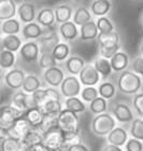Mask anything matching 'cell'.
Listing matches in <instances>:
<instances>
[{
  "instance_id": "6da1fadb",
  "label": "cell",
  "mask_w": 143,
  "mask_h": 151,
  "mask_svg": "<svg viewBox=\"0 0 143 151\" xmlns=\"http://www.w3.org/2000/svg\"><path fill=\"white\" fill-rule=\"evenodd\" d=\"M142 86V79L140 76L132 71L124 70L117 79V88L121 93L126 95L137 94Z\"/></svg>"
},
{
  "instance_id": "7a4b0ae2",
  "label": "cell",
  "mask_w": 143,
  "mask_h": 151,
  "mask_svg": "<svg viewBox=\"0 0 143 151\" xmlns=\"http://www.w3.org/2000/svg\"><path fill=\"white\" fill-rule=\"evenodd\" d=\"M116 127V120L110 113L98 114L92 121V131L97 136H108Z\"/></svg>"
},
{
  "instance_id": "3957f363",
  "label": "cell",
  "mask_w": 143,
  "mask_h": 151,
  "mask_svg": "<svg viewBox=\"0 0 143 151\" xmlns=\"http://www.w3.org/2000/svg\"><path fill=\"white\" fill-rule=\"evenodd\" d=\"M57 125L62 132H79L80 129V120L77 113L72 112L68 109H62L57 116Z\"/></svg>"
},
{
  "instance_id": "277c9868",
  "label": "cell",
  "mask_w": 143,
  "mask_h": 151,
  "mask_svg": "<svg viewBox=\"0 0 143 151\" xmlns=\"http://www.w3.org/2000/svg\"><path fill=\"white\" fill-rule=\"evenodd\" d=\"M24 116H25V112L16 109L11 105L0 107V127L4 131H8L16 120L23 118Z\"/></svg>"
},
{
  "instance_id": "5b68a950",
  "label": "cell",
  "mask_w": 143,
  "mask_h": 151,
  "mask_svg": "<svg viewBox=\"0 0 143 151\" xmlns=\"http://www.w3.org/2000/svg\"><path fill=\"white\" fill-rule=\"evenodd\" d=\"M43 135V144L46 148L51 151H56L58 149L64 148V132L59 129L58 126L49 129Z\"/></svg>"
},
{
  "instance_id": "8992f818",
  "label": "cell",
  "mask_w": 143,
  "mask_h": 151,
  "mask_svg": "<svg viewBox=\"0 0 143 151\" xmlns=\"http://www.w3.org/2000/svg\"><path fill=\"white\" fill-rule=\"evenodd\" d=\"M60 92L66 98L78 97L81 94V82L74 76L66 77L60 84Z\"/></svg>"
},
{
  "instance_id": "52a82bcc",
  "label": "cell",
  "mask_w": 143,
  "mask_h": 151,
  "mask_svg": "<svg viewBox=\"0 0 143 151\" xmlns=\"http://www.w3.org/2000/svg\"><path fill=\"white\" fill-rule=\"evenodd\" d=\"M11 106H13L14 108H16V109H19V110L23 111V112L25 113L29 109L36 107L32 95L27 94V93L23 91H19L13 95L12 99H11Z\"/></svg>"
},
{
  "instance_id": "ba28073f",
  "label": "cell",
  "mask_w": 143,
  "mask_h": 151,
  "mask_svg": "<svg viewBox=\"0 0 143 151\" xmlns=\"http://www.w3.org/2000/svg\"><path fill=\"white\" fill-rule=\"evenodd\" d=\"M31 129H34L31 127L30 124L23 116V118H19V119L16 120L15 122H14V124L6 131V135L10 136V137H13V138L22 140L30 132Z\"/></svg>"
},
{
  "instance_id": "9c48e42d",
  "label": "cell",
  "mask_w": 143,
  "mask_h": 151,
  "mask_svg": "<svg viewBox=\"0 0 143 151\" xmlns=\"http://www.w3.org/2000/svg\"><path fill=\"white\" fill-rule=\"evenodd\" d=\"M25 78L26 75L22 69L13 68L4 75L3 80H4V84L8 88L12 90H19V88H22Z\"/></svg>"
},
{
  "instance_id": "30bf717a",
  "label": "cell",
  "mask_w": 143,
  "mask_h": 151,
  "mask_svg": "<svg viewBox=\"0 0 143 151\" xmlns=\"http://www.w3.org/2000/svg\"><path fill=\"white\" fill-rule=\"evenodd\" d=\"M79 80L81 82V84L85 86H94L98 84V82L100 81V75L95 69L94 65L87 64L79 75Z\"/></svg>"
},
{
  "instance_id": "8fae6325",
  "label": "cell",
  "mask_w": 143,
  "mask_h": 151,
  "mask_svg": "<svg viewBox=\"0 0 143 151\" xmlns=\"http://www.w3.org/2000/svg\"><path fill=\"white\" fill-rule=\"evenodd\" d=\"M19 55L22 57V60L26 63L36 62L40 55L39 45L34 41H28L23 44L22 47L19 49Z\"/></svg>"
},
{
  "instance_id": "7c38bea8",
  "label": "cell",
  "mask_w": 143,
  "mask_h": 151,
  "mask_svg": "<svg viewBox=\"0 0 143 151\" xmlns=\"http://www.w3.org/2000/svg\"><path fill=\"white\" fill-rule=\"evenodd\" d=\"M17 15H19L21 22L24 24H29V23H34V21L37 17V13H36V6L32 2L28 1H24L17 6Z\"/></svg>"
},
{
  "instance_id": "4fadbf2b",
  "label": "cell",
  "mask_w": 143,
  "mask_h": 151,
  "mask_svg": "<svg viewBox=\"0 0 143 151\" xmlns=\"http://www.w3.org/2000/svg\"><path fill=\"white\" fill-rule=\"evenodd\" d=\"M112 114L115 120L122 123L132 122L134 120V113L130 107L123 103H116L112 107Z\"/></svg>"
},
{
  "instance_id": "5bb4252c",
  "label": "cell",
  "mask_w": 143,
  "mask_h": 151,
  "mask_svg": "<svg viewBox=\"0 0 143 151\" xmlns=\"http://www.w3.org/2000/svg\"><path fill=\"white\" fill-rule=\"evenodd\" d=\"M38 45H39V50L40 53H52L54 50V47H56L57 44L60 43L59 41V37L55 32H52L50 34H47L44 37H41L38 39Z\"/></svg>"
},
{
  "instance_id": "9a60e30c",
  "label": "cell",
  "mask_w": 143,
  "mask_h": 151,
  "mask_svg": "<svg viewBox=\"0 0 143 151\" xmlns=\"http://www.w3.org/2000/svg\"><path fill=\"white\" fill-rule=\"evenodd\" d=\"M44 80L46 81L47 84H50L53 88H57L60 86L61 82L64 81V71H62L59 67H52L50 69H46L43 73Z\"/></svg>"
},
{
  "instance_id": "2e32d148",
  "label": "cell",
  "mask_w": 143,
  "mask_h": 151,
  "mask_svg": "<svg viewBox=\"0 0 143 151\" xmlns=\"http://www.w3.org/2000/svg\"><path fill=\"white\" fill-rule=\"evenodd\" d=\"M107 140L110 145L122 147L128 140V133L123 127H115L109 135L107 136Z\"/></svg>"
},
{
  "instance_id": "e0dca14e",
  "label": "cell",
  "mask_w": 143,
  "mask_h": 151,
  "mask_svg": "<svg viewBox=\"0 0 143 151\" xmlns=\"http://www.w3.org/2000/svg\"><path fill=\"white\" fill-rule=\"evenodd\" d=\"M17 6L12 0H0V21H8L14 19Z\"/></svg>"
},
{
  "instance_id": "ac0fdd59",
  "label": "cell",
  "mask_w": 143,
  "mask_h": 151,
  "mask_svg": "<svg viewBox=\"0 0 143 151\" xmlns=\"http://www.w3.org/2000/svg\"><path fill=\"white\" fill-rule=\"evenodd\" d=\"M24 118L26 119V121L30 124V126L34 129H38L39 126L41 125V123L43 121L44 113L42 111V109L39 107H34L29 109L28 111H26Z\"/></svg>"
},
{
  "instance_id": "d6986e66",
  "label": "cell",
  "mask_w": 143,
  "mask_h": 151,
  "mask_svg": "<svg viewBox=\"0 0 143 151\" xmlns=\"http://www.w3.org/2000/svg\"><path fill=\"white\" fill-rule=\"evenodd\" d=\"M37 23L40 26L46 27V28H51L53 27L55 24V14L54 11L50 8H43L41 9L37 14Z\"/></svg>"
},
{
  "instance_id": "ffe728a7",
  "label": "cell",
  "mask_w": 143,
  "mask_h": 151,
  "mask_svg": "<svg viewBox=\"0 0 143 151\" xmlns=\"http://www.w3.org/2000/svg\"><path fill=\"white\" fill-rule=\"evenodd\" d=\"M54 14H55V22L60 25L64 23L70 22V19L73 16L72 8L69 4H58L55 8Z\"/></svg>"
},
{
  "instance_id": "44dd1931",
  "label": "cell",
  "mask_w": 143,
  "mask_h": 151,
  "mask_svg": "<svg viewBox=\"0 0 143 151\" xmlns=\"http://www.w3.org/2000/svg\"><path fill=\"white\" fill-rule=\"evenodd\" d=\"M59 32H60V36H61V38L65 41L74 40L75 38L80 35L78 26L75 25L72 21L64 23V24L59 26Z\"/></svg>"
},
{
  "instance_id": "7402d4cb",
  "label": "cell",
  "mask_w": 143,
  "mask_h": 151,
  "mask_svg": "<svg viewBox=\"0 0 143 151\" xmlns=\"http://www.w3.org/2000/svg\"><path fill=\"white\" fill-rule=\"evenodd\" d=\"M110 63H111L112 70H114L116 73H123L128 67L129 57H128V55L125 52H121L119 51L110 60Z\"/></svg>"
},
{
  "instance_id": "603a6c76",
  "label": "cell",
  "mask_w": 143,
  "mask_h": 151,
  "mask_svg": "<svg viewBox=\"0 0 143 151\" xmlns=\"http://www.w3.org/2000/svg\"><path fill=\"white\" fill-rule=\"evenodd\" d=\"M80 38L82 41H92L98 37V28H97L96 22L90 21L86 23L83 26H81V29L79 30Z\"/></svg>"
},
{
  "instance_id": "cb8c5ba5",
  "label": "cell",
  "mask_w": 143,
  "mask_h": 151,
  "mask_svg": "<svg viewBox=\"0 0 143 151\" xmlns=\"http://www.w3.org/2000/svg\"><path fill=\"white\" fill-rule=\"evenodd\" d=\"M22 35L26 40H36L42 37L43 30L38 23H29L23 27Z\"/></svg>"
},
{
  "instance_id": "d4e9b609",
  "label": "cell",
  "mask_w": 143,
  "mask_h": 151,
  "mask_svg": "<svg viewBox=\"0 0 143 151\" xmlns=\"http://www.w3.org/2000/svg\"><path fill=\"white\" fill-rule=\"evenodd\" d=\"M85 66L84 60L80 56H70L66 60V68L72 76H78Z\"/></svg>"
},
{
  "instance_id": "484cf974",
  "label": "cell",
  "mask_w": 143,
  "mask_h": 151,
  "mask_svg": "<svg viewBox=\"0 0 143 151\" xmlns=\"http://www.w3.org/2000/svg\"><path fill=\"white\" fill-rule=\"evenodd\" d=\"M111 10V2L108 0H95L90 3V13L98 17H102Z\"/></svg>"
},
{
  "instance_id": "4316f807",
  "label": "cell",
  "mask_w": 143,
  "mask_h": 151,
  "mask_svg": "<svg viewBox=\"0 0 143 151\" xmlns=\"http://www.w3.org/2000/svg\"><path fill=\"white\" fill-rule=\"evenodd\" d=\"M72 22L74 23L77 26H83L86 23L90 22L92 21V13H90L89 10H87L84 6H81L79 9L75 10V12L73 13V16H72Z\"/></svg>"
},
{
  "instance_id": "83f0119b",
  "label": "cell",
  "mask_w": 143,
  "mask_h": 151,
  "mask_svg": "<svg viewBox=\"0 0 143 151\" xmlns=\"http://www.w3.org/2000/svg\"><path fill=\"white\" fill-rule=\"evenodd\" d=\"M40 88H41V82L38 77H36L34 75L26 76L22 86L23 92H25L27 94H34L36 91L40 90Z\"/></svg>"
},
{
  "instance_id": "f1b7e54d",
  "label": "cell",
  "mask_w": 143,
  "mask_h": 151,
  "mask_svg": "<svg viewBox=\"0 0 143 151\" xmlns=\"http://www.w3.org/2000/svg\"><path fill=\"white\" fill-rule=\"evenodd\" d=\"M21 32V24L17 19H11L4 21L1 24V32L4 36H13L17 35Z\"/></svg>"
},
{
  "instance_id": "f546056e",
  "label": "cell",
  "mask_w": 143,
  "mask_h": 151,
  "mask_svg": "<svg viewBox=\"0 0 143 151\" xmlns=\"http://www.w3.org/2000/svg\"><path fill=\"white\" fill-rule=\"evenodd\" d=\"M94 67L95 69L98 71L100 76H102L103 78L109 77L112 73V67H111V63L109 60H106L103 57H98L95 63H94Z\"/></svg>"
},
{
  "instance_id": "4dcf8cb0",
  "label": "cell",
  "mask_w": 143,
  "mask_h": 151,
  "mask_svg": "<svg viewBox=\"0 0 143 151\" xmlns=\"http://www.w3.org/2000/svg\"><path fill=\"white\" fill-rule=\"evenodd\" d=\"M3 44L6 51H10L12 53H15L22 47V40L17 35L13 36H4L3 37Z\"/></svg>"
},
{
  "instance_id": "1f68e13d",
  "label": "cell",
  "mask_w": 143,
  "mask_h": 151,
  "mask_svg": "<svg viewBox=\"0 0 143 151\" xmlns=\"http://www.w3.org/2000/svg\"><path fill=\"white\" fill-rule=\"evenodd\" d=\"M98 42L99 47H111V45H116L118 44L119 37L116 32H110V34H98Z\"/></svg>"
},
{
  "instance_id": "d6a6232c",
  "label": "cell",
  "mask_w": 143,
  "mask_h": 151,
  "mask_svg": "<svg viewBox=\"0 0 143 151\" xmlns=\"http://www.w3.org/2000/svg\"><path fill=\"white\" fill-rule=\"evenodd\" d=\"M65 107L66 109L68 110H71L72 112L74 113H82L84 112L86 107H85V104L83 103L82 99H80L79 97H70L67 98L65 101Z\"/></svg>"
},
{
  "instance_id": "836d02e7",
  "label": "cell",
  "mask_w": 143,
  "mask_h": 151,
  "mask_svg": "<svg viewBox=\"0 0 143 151\" xmlns=\"http://www.w3.org/2000/svg\"><path fill=\"white\" fill-rule=\"evenodd\" d=\"M70 54V47L67 43H64V42H60L54 47L53 52H52V55L55 58L56 62H62V60H68V56Z\"/></svg>"
},
{
  "instance_id": "e575fe53",
  "label": "cell",
  "mask_w": 143,
  "mask_h": 151,
  "mask_svg": "<svg viewBox=\"0 0 143 151\" xmlns=\"http://www.w3.org/2000/svg\"><path fill=\"white\" fill-rule=\"evenodd\" d=\"M21 142L26 144V145L29 146V147H34V146L39 145V144H42V142H43V135H42L39 131H37V129H31L30 132H29Z\"/></svg>"
},
{
  "instance_id": "d590c367",
  "label": "cell",
  "mask_w": 143,
  "mask_h": 151,
  "mask_svg": "<svg viewBox=\"0 0 143 151\" xmlns=\"http://www.w3.org/2000/svg\"><path fill=\"white\" fill-rule=\"evenodd\" d=\"M82 144V133L79 132H64V146L66 148L74 145Z\"/></svg>"
},
{
  "instance_id": "8d00e7d4",
  "label": "cell",
  "mask_w": 143,
  "mask_h": 151,
  "mask_svg": "<svg viewBox=\"0 0 143 151\" xmlns=\"http://www.w3.org/2000/svg\"><path fill=\"white\" fill-rule=\"evenodd\" d=\"M16 60L15 54L10 52V51L4 50L2 53H0V68L2 70L10 69L14 66Z\"/></svg>"
},
{
  "instance_id": "74e56055",
  "label": "cell",
  "mask_w": 143,
  "mask_h": 151,
  "mask_svg": "<svg viewBox=\"0 0 143 151\" xmlns=\"http://www.w3.org/2000/svg\"><path fill=\"white\" fill-rule=\"evenodd\" d=\"M57 116H55V114H44L43 121H42L41 125L39 126V129L37 131H39L41 134H43V133H45L49 129L58 126L57 125V122H58Z\"/></svg>"
},
{
  "instance_id": "f35d334b",
  "label": "cell",
  "mask_w": 143,
  "mask_h": 151,
  "mask_svg": "<svg viewBox=\"0 0 143 151\" xmlns=\"http://www.w3.org/2000/svg\"><path fill=\"white\" fill-rule=\"evenodd\" d=\"M130 135L132 138L143 142V119H134L130 126Z\"/></svg>"
},
{
  "instance_id": "ab89813d",
  "label": "cell",
  "mask_w": 143,
  "mask_h": 151,
  "mask_svg": "<svg viewBox=\"0 0 143 151\" xmlns=\"http://www.w3.org/2000/svg\"><path fill=\"white\" fill-rule=\"evenodd\" d=\"M98 94L104 99H111L115 95V86L111 82H103L98 88Z\"/></svg>"
},
{
  "instance_id": "60d3db41",
  "label": "cell",
  "mask_w": 143,
  "mask_h": 151,
  "mask_svg": "<svg viewBox=\"0 0 143 151\" xmlns=\"http://www.w3.org/2000/svg\"><path fill=\"white\" fill-rule=\"evenodd\" d=\"M96 25H97V28H98L99 34H110V32H115L113 23L111 22L108 17H106V16L98 17V19H97V22H96Z\"/></svg>"
},
{
  "instance_id": "b9f144b4",
  "label": "cell",
  "mask_w": 143,
  "mask_h": 151,
  "mask_svg": "<svg viewBox=\"0 0 143 151\" xmlns=\"http://www.w3.org/2000/svg\"><path fill=\"white\" fill-rule=\"evenodd\" d=\"M44 114H55L58 116L59 112L62 110V105L60 101H50L41 107Z\"/></svg>"
},
{
  "instance_id": "7bdbcfd3",
  "label": "cell",
  "mask_w": 143,
  "mask_h": 151,
  "mask_svg": "<svg viewBox=\"0 0 143 151\" xmlns=\"http://www.w3.org/2000/svg\"><path fill=\"white\" fill-rule=\"evenodd\" d=\"M107 107H108L107 101L100 96H98L96 99H94L92 103H89V110L93 113H95L96 116L106 112Z\"/></svg>"
},
{
  "instance_id": "ee69618b",
  "label": "cell",
  "mask_w": 143,
  "mask_h": 151,
  "mask_svg": "<svg viewBox=\"0 0 143 151\" xmlns=\"http://www.w3.org/2000/svg\"><path fill=\"white\" fill-rule=\"evenodd\" d=\"M19 144H21L19 139L6 136V138L0 142V151H16Z\"/></svg>"
},
{
  "instance_id": "f6af8a7d",
  "label": "cell",
  "mask_w": 143,
  "mask_h": 151,
  "mask_svg": "<svg viewBox=\"0 0 143 151\" xmlns=\"http://www.w3.org/2000/svg\"><path fill=\"white\" fill-rule=\"evenodd\" d=\"M57 62L53 57L52 53H42L39 57V66L42 69H50L52 67H56Z\"/></svg>"
},
{
  "instance_id": "bcb514c9",
  "label": "cell",
  "mask_w": 143,
  "mask_h": 151,
  "mask_svg": "<svg viewBox=\"0 0 143 151\" xmlns=\"http://www.w3.org/2000/svg\"><path fill=\"white\" fill-rule=\"evenodd\" d=\"M99 96L98 94V90L94 86H85L81 91V98L83 101L87 103H92L94 99H96Z\"/></svg>"
},
{
  "instance_id": "7dc6e473",
  "label": "cell",
  "mask_w": 143,
  "mask_h": 151,
  "mask_svg": "<svg viewBox=\"0 0 143 151\" xmlns=\"http://www.w3.org/2000/svg\"><path fill=\"white\" fill-rule=\"evenodd\" d=\"M100 49V55L101 57L106 58V60H111L115 54L119 52V44L116 45H111V47H99Z\"/></svg>"
},
{
  "instance_id": "c3c4849f",
  "label": "cell",
  "mask_w": 143,
  "mask_h": 151,
  "mask_svg": "<svg viewBox=\"0 0 143 151\" xmlns=\"http://www.w3.org/2000/svg\"><path fill=\"white\" fill-rule=\"evenodd\" d=\"M132 107L141 119L143 118V93H137L132 99Z\"/></svg>"
},
{
  "instance_id": "681fc988",
  "label": "cell",
  "mask_w": 143,
  "mask_h": 151,
  "mask_svg": "<svg viewBox=\"0 0 143 151\" xmlns=\"http://www.w3.org/2000/svg\"><path fill=\"white\" fill-rule=\"evenodd\" d=\"M125 150L126 151H143V144L142 142L134 139L131 137L128 139L127 142L125 144Z\"/></svg>"
},
{
  "instance_id": "f907efd6",
  "label": "cell",
  "mask_w": 143,
  "mask_h": 151,
  "mask_svg": "<svg viewBox=\"0 0 143 151\" xmlns=\"http://www.w3.org/2000/svg\"><path fill=\"white\" fill-rule=\"evenodd\" d=\"M131 69H132V73H134L136 75L143 77V57L142 56H138L132 60V63H131Z\"/></svg>"
},
{
  "instance_id": "816d5d0a",
  "label": "cell",
  "mask_w": 143,
  "mask_h": 151,
  "mask_svg": "<svg viewBox=\"0 0 143 151\" xmlns=\"http://www.w3.org/2000/svg\"><path fill=\"white\" fill-rule=\"evenodd\" d=\"M32 95V98H34V105H36V107H39L41 108L42 106L44 105L45 103V91L40 88V90H38L36 91Z\"/></svg>"
},
{
  "instance_id": "f5cc1de1",
  "label": "cell",
  "mask_w": 143,
  "mask_h": 151,
  "mask_svg": "<svg viewBox=\"0 0 143 151\" xmlns=\"http://www.w3.org/2000/svg\"><path fill=\"white\" fill-rule=\"evenodd\" d=\"M44 91H45V103L50 101H60V95L58 91H56V88H44Z\"/></svg>"
},
{
  "instance_id": "db71d44e",
  "label": "cell",
  "mask_w": 143,
  "mask_h": 151,
  "mask_svg": "<svg viewBox=\"0 0 143 151\" xmlns=\"http://www.w3.org/2000/svg\"><path fill=\"white\" fill-rule=\"evenodd\" d=\"M67 151H88V148L85 145H83V144H80V145H74L71 146V147H68Z\"/></svg>"
},
{
  "instance_id": "11a10c76",
  "label": "cell",
  "mask_w": 143,
  "mask_h": 151,
  "mask_svg": "<svg viewBox=\"0 0 143 151\" xmlns=\"http://www.w3.org/2000/svg\"><path fill=\"white\" fill-rule=\"evenodd\" d=\"M31 151H51V150L49 148H46L43 144H39V145L31 147Z\"/></svg>"
},
{
  "instance_id": "9f6ffc18",
  "label": "cell",
  "mask_w": 143,
  "mask_h": 151,
  "mask_svg": "<svg viewBox=\"0 0 143 151\" xmlns=\"http://www.w3.org/2000/svg\"><path fill=\"white\" fill-rule=\"evenodd\" d=\"M102 151H123L121 147H116V146L108 145L102 149Z\"/></svg>"
},
{
  "instance_id": "6f0895ef",
  "label": "cell",
  "mask_w": 143,
  "mask_h": 151,
  "mask_svg": "<svg viewBox=\"0 0 143 151\" xmlns=\"http://www.w3.org/2000/svg\"><path fill=\"white\" fill-rule=\"evenodd\" d=\"M16 151H31V147H29V146H27L26 144H24V142H21L19 148H17V150Z\"/></svg>"
},
{
  "instance_id": "680465c9",
  "label": "cell",
  "mask_w": 143,
  "mask_h": 151,
  "mask_svg": "<svg viewBox=\"0 0 143 151\" xmlns=\"http://www.w3.org/2000/svg\"><path fill=\"white\" fill-rule=\"evenodd\" d=\"M6 131H4V129H1V127H0V142H1V140H2V139H4L6 137Z\"/></svg>"
},
{
  "instance_id": "91938a15",
  "label": "cell",
  "mask_w": 143,
  "mask_h": 151,
  "mask_svg": "<svg viewBox=\"0 0 143 151\" xmlns=\"http://www.w3.org/2000/svg\"><path fill=\"white\" fill-rule=\"evenodd\" d=\"M4 49V44H3V37H0V53H2Z\"/></svg>"
},
{
  "instance_id": "94428289",
  "label": "cell",
  "mask_w": 143,
  "mask_h": 151,
  "mask_svg": "<svg viewBox=\"0 0 143 151\" xmlns=\"http://www.w3.org/2000/svg\"><path fill=\"white\" fill-rule=\"evenodd\" d=\"M139 51H140L141 55H142V57H143V41L141 42V45H140V49H139Z\"/></svg>"
},
{
  "instance_id": "6125c7cd",
  "label": "cell",
  "mask_w": 143,
  "mask_h": 151,
  "mask_svg": "<svg viewBox=\"0 0 143 151\" xmlns=\"http://www.w3.org/2000/svg\"><path fill=\"white\" fill-rule=\"evenodd\" d=\"M141 25H142V27H143V14L141 15Z\"/></svg>"
},
{
  "instance_id": "be15d7a7",
  "label": "cell",
  "mask_w": 143,
  "mask_h": 151,
  "mask_svg": "<svg viewBox=\"0 0 143 151\" xmlns=\"http://www.w3.org/2000/svg\"><path fill=\"white\" fill-rule=\"evenodd\" d=\"M0 99H1V95H0Z\"/></svg>"
}]
</instances>
